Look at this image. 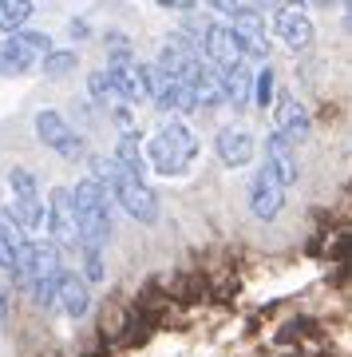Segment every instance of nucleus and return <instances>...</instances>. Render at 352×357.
Listing matches in <instances>:
<instances>
[{"mask_svg":"<svg viewBox=\"0 0 352 357\" xmlns=\"http://www.w3.org/2000/svg\"><path fill=\"white\" fill-rule=\"evenodd\" d=\"M56 298H60V306L72 314V318H83L91 310V294H88V282L72 274V270H60L56 274Z\"/></svg>","mask_w":352,"mask_h":357,"instance_id":"2eb2a0df","label":"nucleus"},{"mask_svg":"<svg viewBox=\"0 0 352 357\" xmlns=\"http://www.w3.org/2000/svg\"><path fill=\"white\" fill-rule=\"evenodd\" d=\"M8 187H13V222L24 230H36L44 227V203H40V191H36V178L32 171L24 167H16L13 175H8Z\"/></svg>","mask_w":352,"mask_h":357,"instance_id":"423d86ee","label":"nucleus"},{"mask_svg":"<svg viewBox=\"0 0 352 357\" xmlns=\"http://www.w3.org/2000/svg\"><path fill=\"white\" fill-rule=\"evenodd\" d=\"M103 76H107V84H111V91L119 100H127V103L147 100V72H143V64L127 48H115L107 56V72Z\"/></svg>","mask_w":352,"mask_h":357,"instance_id":"20e7f679","label":"nucleus"},{"mask_svg":"<svg viewBox=\"0 0 352 357\" xmlns=\"http://www.w3.org/2000/svg\"><path fill=\"white\" fill-rule=\"evenodd\" d=\"M257 4H277V0H257Z\"/></svg>","mask_w":352,"mask_h":357,"instance_id":"c756f323","label":"nucleus"},{"mask_svg":"<svg viewBox=\"0 0 352 357\" xmlns=\"http://www.w3.org/2000/svg\"><path fill=\"white\" fill-rule=\"evenodd\" d=\"M32 16V0H0V32H20L24 20Z\"/></svg>","mask_w":352,"mask_h":357,"instance_id":"412c9836","label":"nucleus"},{"mask_svg":"<svg viewBox=\"0 0 352 357\" xmlns=\"http://www.w3.org/2000/svg\"><path fill=\"white\" fill-rule=\"evenodd\" d=\"M214 147H218V159L226 167H246L253 159V135L246 128H222Z\"/></svg>","mask_w":352,"mask_h":357,"instance_id":"4468645a","label":"nucleus"},{"mask_svg":"<svg viewBox=\"0 0 352 357\" xmlns=\"http://www.w3.org/2000/svg\"><path fill=\"white\" fill-rule=\"evenodd\" d=\"M60 274V250L51 243H28V258H24V270H20V278L24 282H56Z\"/></svg>","mask_w":352,"mask_h":357,"instance_id":"f8f14e48","label":"nucleus"},{"mask_svg":"<svg viewBox=\"0 0 352 357\" xmlns=\"http://www.w3.org/2000/svg\"><path fill=\"white\" fill-rule=\"evenodd\" d=\"M230 32H234V40H238V48L246 52V56H253V60H265L269 56V36H265V20L253 8H234L230 13Z\"/></svg>","mask_w":352,"mask_h":357,"instance_id":"6e6552de","label":"nucleus"},{"mask_svg":"<svg viewBox=\"0 0 352 357\" xmlns=\"http://www.w3.org/2000/svg\"><path fill=\"white\" fill-rule=\"evenodd\" d=\"M99 278H103V258L88 255V282H99Z\"/></svg>","mask_w":352,"mask_h":357,"instance_id":"393cba45","label":"nucleus"},{"mask_svg":"<svg viewBox=\"0 0 352 357\" xmlns=\"http://www.w3.org/2000/svg\"><path fill=\"white\" fill-rule=\"evenodd\" d=\"M222 91L234 107H246L250 103V91H253V76L246 72V64H234L222 72Z\"/></svg>","mask_w":352,"mask_h":357,"instance_id":"6ab92c4d","label":"nucleus"},{"mask_svg":"<svg viewBox=\"0 0 352 357\" xmlns=\"http://www.w3.org/2000/svg\"><path fill=\"white\" fill-rule=\"evenodd\" d=\"M88 88H91V96H95L99 103H111V96H115L111 84H107V76H103V72H95V76L88 79Z\"/></svg>","mask_w":352,"mask_h":357,"instance_id":"b1692460","label":"nucleus"},{"mask_svg":"<svg viewBox=\"0 0 352 357\" xmlns=\"http://www.w3.org/2000/svg\"><path fill=\"white\" fill-rule=\"evenodd\" d=\"M163 8H178V13H190L194 8V0H159Z\"/></svg>","mask_w":352,"mask_h":357,"instance_id":"bb28decb","label":"nucleus"},{"mask_svg":"<svg viewBox=\"0 0 352 357\" xmlns=\"http://www.w3.org/2000/svg\"><path fill=\"white\" fill-rule=\"evenodd\" d=\"M8 321V294H4V286H0V326Z\"/></svg>","mask_w":352,"mask_h":357,"instance_id":"cd10ccee","label":"nucleus"},{"mask_svg":"<svg viewBox=\"0 0 352 357\" xmlns=\"http://www.w3.org/2000/svg\"><path fill=\"white\" fill-rule=\"evenodd\" d=\"M79 64V52H48L44 56V72L48 76H63V72H72Z\"/></svg>","mask_w":352,"mask_h":357,"instance_id":"4be33fe9","label":"nucleus"},{"mask_svg":"<svg viewBox=\"0 0 352 357\" xmlns=\"http://www.w3.org/2000/svg\"><path fill=\"white\" fill-rule=\"evenodd\" d=\"M198 155V139L190 135L186 123H166L159 135L147 147V163L159 171V175H182Z\"/></svg>","mask_w":352,"mask_h":357,"instance_id":"7ed1b4c3","label":"nucleus"},{"mask_svg":"<svg viewBox=\"0 0 352 357\" xmlns=\"http://www.w3.org/2000/svg\"><path fill=\"white\" fill-rule=\"evenodd\" d=\"M210 8H218V13H234V8H241V0H206Z\"/></svg>","mask_w":352,"mask_h":357,"instance_id":"a878e982","label":"nucleus"},{"mask_svg":"<svg viewBox=\"0 0 352 357\" xmlns=\"http://www.w3.org/2000/svg\"><path fill=\"white\" fill-rule=\"evenodd\" d=\"M269 171H273V178L281 183V187H289V183H297V175H301V167H297V155H293V143L285 139V135H269Z\"/></svg>","mask_w":352,"mask_h":357,"instance_id":"dca6fc26","label":"nucleus"},{"mask_svg":"<svg viewBox=\"0 0 352 357\" xmlns=\"http://www.w3.org/2000/svg\"><path fill=\"white\" fill-rule=\"evenodd\" d=\"M277 36L285 40L293 52H305L313 44V20H309V13H305L301 4L281 8V16H277Z\"/></svg>","mask_w":352,"mask_h":357,"instance_id":"9b49d317","label":"nucleus"},{"mask_svg":"<svg viewBox=\"0 0 352 357\" xmlns=\"http://www.w3.org/2000/svg\"><path fill=\"white\" fill-rule=\"evenodd\" d=\"M48 227L51 238L60 246H79V230H76V206H72V191L67 187H56L48 195Z\"/></svg>","mask_w":352,"mask_h":357,"instance_id":"1a4fd4ad","label":"nucleus"},{"mask_svg":"<svg viewBox=\"0 0 352 357\" xmlns=\"http://www.w3.org/2000/svg\"><path fill=\"white\" fill-rule=\"evenodd\" d=\"M202 52H206L214 64H222V72L234 68V64H241V60H238L241 48H238V40H234V32H230L226 24H210V28H206V36H202ZM210 60H206V64H210Z\"/></svg>","mask_w":352,"mask_h":357,"instance_id":"ddd939ff","label":"nucleus"},{"mask_svg":"<svg viewBox=\"0 0 352 357\" xmlns=\"http://www.w3.org/2000/svg\"><path fill=\"white\" fill-rule=\"evenodd\" d=\"M115 163L123 167L127 175H135L138 183L147 178V159H143V151H138L135 135H123V139H119V147H115Z\"/></svg>","mask_w":352,"mask_h":357,"instance_id":"aec40b11","label":"nucleus"},{"mask_svg":"<svg viewBox=\"0 0 352 357\" xmlns=\"http://www.w3.org/2000/svg\"><path fill=\"white\" fill-rule=\"evenodd\" d=\"M273 91H277V76H273V68H265L262 76L253 79V100H257V107H265V112H269Z\"/></svg>","mask_w":352,"mask_h":357,"instance_id":"5701e85b","label":"nucleus"},{"mask_svg":"<svg viewBox=\"0 0 352 357\" xmlns=\"http://www.w3.org/2000/svg\"><path fill=\"white\" fill-rule=\"evenodd\" d=\"M72 206H76V230L79 243L88 255H99L107 238H111V199L95 178H83L76 191H72Z\"/></svg>","mask_w":352,"mask_h":357,"instance_id":"f257e3e1","label":"nucleus"},{"mask_svg":"<svg viewBox=\"0 0 352 357\" xmlns=\"http://www.w3.org/2000/svg\"><path fill=\"white\" fill-rule=\"evenodd\" d=\"M305 4H333V0H305Z\"/></svg>","mask_w":352,"mask_h":357,"instance_id":"c85d7f7f","label":"nucleus"},{"mask_svg":"<svg viewBox=\"0 0 352 357\" xmlns=\"http://www.w3.org/2000/svg\"><path fill=\"white\" fill-rule=\"evenodd\" d=\"M36 135H40L44 143H48V147H51L56 155L72 159V163L88 155L83 139H79L76 131L67 128V123H63V115H60V112H40V115H36Z\"/></svg>","mask_w":352,"mask_h":357,"instance_id":"0eeeda50","label":"nucleus"},{"mask_svg":"<svg viewBox=\"0 0 352 357\" xmlns=\"http://www.w3.org/2000/svg\"><path fill=\"white\" fill-rule=\"evenodd\" d=\"M277 135H285L289 143H301L305 135H309V115H305V107H297V100H281Z\"/></svg>","mask_w":352,"mask_h":357,"instance_id":"a211bd4d","label":"nucleus"},{"mask_svg":"<svg viewBox=\"0 0 352 357\" xmlns=\"http://www.w3.org/2000/svg\"><path fill=\"white\" fill-rule=\"evenodd\" d=\"M95 183H99L103 191H111L131 218H138V222H159V199H154V191L147 183H138L135 175H127L115 159H95Z\"/></svg>","mask_w":352,"mask_h":357,"instance_id":"f03ea898","label":"nucleus"},{"mask_svg":"<svg viewBox=\"0 0 352 357\" xmlns=\"http://www.w3.org/2000/svg\"><path fill=\"white\" fill-rule=\"evenodd\" d=\"M190 91H194V107H198V103L214 107V103L226 100V91H222V76H218L214 64H206V60H198V68H194V76H190Z\"/></svg>","mask_w":352,"mask_h":357,"instance_id":"f3484780","label":"nucleus"},{"mask_svg":"<svg viewBox=\"0 0 352 357\" xmlns=\"http://www.w3.org/2000/svg\"><path fill=\"white\" fill-rule=\"evenodd\" d=\"M40 52H51L44 32H13L0 40V76H20L36 64Z\"/></svg>","mask_w":352,"mask_h":357,"instance_id":"39448f33","label":"nucleus"},{"mask_svg":"<svg viewBox=\"0 0 352 357\" xmlns=\"http://www.w3.org/2000/svg\"><path fill=\"white\" fill-rule=\"evenodd\" d=\"M281 206H285V187L273 178L269 167H262V175L253 178V187H250V211L262 222H273L281 215Z\"/></svg>","mask_w":352,"mask_h":357,"instance_id":"9d476101","label":"nucleus"}]
</instances>
